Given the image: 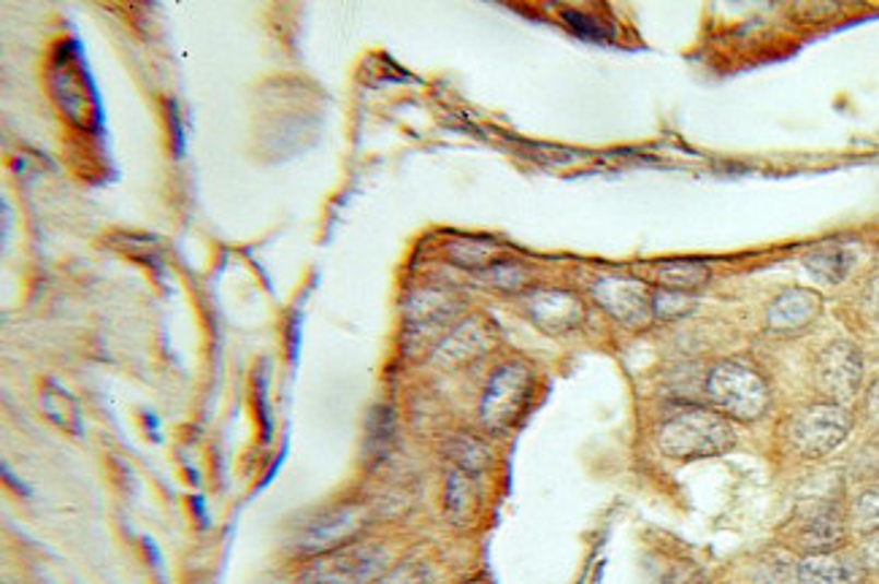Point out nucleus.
I'll list each match as a JSON object with an SVG mask.
<instances>
[{
    "instance_id": "obj_24",
    "label": "nucleus",
    "mask_w": 879,
    "mask_h": 584,
    "mask_svg": "<svg viewBox=\"0 0 879 584\" xmlns=\"http://www.w3.org/2000/svg\"><path fill=\"white\" fill-rule=\"evenodd\" d=\"M866 309H869L871 320L879 325V274L871 279L869 290H866Z\"/></svg>"
},
{
    "instance_id": "obj_22",
    "label": "nucleus",
    "mask_w": 879,
    "mask_h": 584,
    "mask_svg": "<svg viewBox=\"0 0 879 584\" xmlns=\"http://www.w3.org/2000/svg\"><path fill=\"white\" fill-rule=\"evenodd\" d=\"M377 584H430V571L423 563H404L384 574Z\"/></svg>"
},
{
    "instance_id": "obj_21",
    "label": "nucleus",
    "mask_w": 879,
    "mask_h": 584,
    "mask_svg": "<svg viewBox=\"0 0 879 584\" xmlns=\"http://www.w3.org/2000/svg\"><path fill=\"white\" fill-rule=\"evenodd\" d=\"M490 279L492 285L501 287V290H523L527 274L525 269H520V265L514 263H498L490 269Z\"/></svg>"
},
{
    "instance_id": "obj_5",
    "label": "nucleus",
    "mask_w": 879,
    "mask_h": 584,
    "mask_svg": "<svg viewBox=\"0 0 879 584\" xmlns=\"http://www.w3.org/2000/svg\"><path fill=\"white\" fill-rule=\"evenodd\" d=\"M850 430H853V414L847 412V406L825 401V404H815L798 412L791 419L787 436L801 455L822 457L842 446Z\"/></svg>"
},
{
    "instance_id": "obj_11",
    "label": "nucleus",
    "mask_w": 879,
    "mask_h": 584,
    "mask_svg": "<svg viewBox=\"0 0 879 584\" xmlns=\"http://www.w3.org/2000/svg\"><path fill=\"white\" fill-rule=\"evenodd\" d=\"M798 584H860L864 569L836 552L807 555L796 569Z\"/></svg>"
},
{
    "instance_id": "obj_13",
    "label": "nucleus",
    "mask_w": 879,
    "mask_h": 584,
    "mask_svg": "<svg viewBox=\"0 0 879 584\" xmlns=\"http://www.w3.org/2000/svg\"><path fill=\"white\" fill-rule=\"evenodd\" d=\"M360 525H363L360 509L342 506V509H336L333 514H328V517H322L320 523L311 527L309 536H306V547H317V549H322V552L344 547V544H349L352 538H355V533L360 531Z\"/></svg>"
},
{
    "instance_id": "obj_3",
    "label": "nucleus",
    "mask_w": 879,
    "mask_h": 584,
    "mask_svg": "<svg viewBox=\"0 0 879 584\" xmlns=\"http://www.w3.org/2000/svg\"><path fill=\"white\" fill-rule=\"evenodd\" d=\"M384 569L388 552L379 544L349 541L322 552L304 574V584H373L382 580Z\"/></svg>"
},
{
    "instance_id": "obj_20",
    "label": "nucleus",
    "mask_w": 879,
    "mask_h": 584,
    "mask_svg": "<svg viewBox=\"0 0 879 584\" xmlns=\"http://www.w3.org/2000/svg\"><path fill=\"white\" fill-rule=\"evenodd\" d=\"M853 520L855 525L864 527V531H875V527H879V487L860 492V496L855 498Z\"/></svg>"
},
{
    "instance_id": "obj_12",
    "label": "nucleus",
    "mask_w": 879,
    "mask_h": 584,
    "mask_svg": "<svg viewBox=\"0 0 879 584\" xmlns=\"http://www.w3.org/2000/svg\"><path fill=\"white\" fill-rule=\"evenodd\" d=\"M844 536H847V525H844L842 514L831 506H822L804 520L801 531H798V544L809 555H822L833 552L844 541Z\"/></svg>"
},
{
    "instance_id": "obj_26",
    "label": "nucleus",
    "mask_w": 879,
    "mask_h": 584,
    "mask_svg": "<svg viewBox=\"0 0 879 584\" xmlns=\"http://www.w3.org/2000/svg\"><path fill=\"white\" fill-rule=\"evenodd\" d=\"M466 584H492V580L487 574H479V576H474V580H468Z\"/></svg>"
},
{
    "instance_id": "obj_1",
    "label": "nucleus",
    "mask_w": 879,
    "mask_h": 584,
    "mask_svg": "<svg viewBox=\"0 0 879 584\" xmlns=\"http://www.w3.org/2000/svg\"><path fill=\"white\" fill-rule=\"evenodd\" d=\"M657 446L674 461H706L736 446L734 422L720 412L688 406L672 414L657 430Z\"/></svg>"
},
{
    "instance_id": "obj_14",
    "label": "nucleus",
    "mask_w": 879,
    "mask_h": 584,
    "mask_svg": "<svg viewBox=\"0 0 879 584\" xmlns=\"http://www.w3.org/2000/svg\"><path fill=\"white\" fill-rule=\"evenodd\" d=\"M804 265L828 285H839L853 269V252L844 243L828 241L804 254Z\"/></svg>"
},
{
    "instance_id": "obj_16",
    "label": "nucleus",
    "mask_w": 879,
    "mask_h": 584,
    "mask_svg": "<svg viewBox=\"0 0 879 584\" xmlns=\"http://www.w3.org/2000/svg\"><path fill=\"white\" fill-rule=\"evenodd\" d=\"M476 498H479L476 476L463 468L452 470L450 481H447V514L452 517V523H468L474 517Z\"/></svg>"
},
{
    "instance_id": "obj_18",
    "label": "nucleus",
    "mask_w": 879,
    "mask_h": 584,
    "mask_svg": "<svg viewBox=\"0 0 879 584\" xmlns=\"http://www.w3.org/2000/svg\"><path fill=\"white\" fill-rule=\"evenodd\" d=\"M652 306H655V320H679L696 309V295L657 287L652 290Z\"/></svg>"
},
{
    "instance_id": "obj_15",
    "label": "nucleus",
    "mask_w": 879,
    "mask_h": 584,
    "mask_svg": "<svg viewBox=\"0 0 879 584\" xmlns=\"http://www.w3.org/2000/svg\"><path fill=\"white\" fill-rule=\"evenodd\" d=\"M709 279H712V271L701 260H666L657 265V287H666V290L696 295Z\"/></svg>"
},
{
    "instance_id": "obj_17",
    "label": "nucleus",
    "mask_w": 879,
    "mask_h": 584,
    "mask_svg": "<svg viewBox=\"0 0 879 584\" xmlns=\"http://www.w3.org/2000/svg\"><path fill=\"white\" fill-rule=\"evenodd\" d=\"M412 320L417 325H439V322L450 320L455 314V300H450L441 293H423L419 298L412 300Z\"/></svg>"
},
{
    "instance_id": "obj_23",
    "label": "nucleus",
    "mask_w": 879,
    "mask_h": 584,
    "mask_svg": "<svg viewBox=\"0 0 879 584\" xmlns=\"http://www.w3.org/2000/svg\"><path fill=\"white\" fill-rule=\"evenodd\" d=\"M864 560L871 565V569L879 571V527H875V531H869V536H866Z\"/></svg>"
},
{
    "instance_id": "obj_7",
    "label": "nucleus",
    "mask_w": 879,
    "mask_h": 584,
    "mask_svg": "<svg viewBox=\"0 0 879 584\" xmlns=\"http://www.w3.org/2000/svg\"><path fill=\"white\" fill-rule=\"evenodd\" d=\"M815 382L831 404L855 398L864 382V355L850 342H836L822 349L815 366Z\"/></svg>"
},
{
    "instance_id": "obj_19",
    "label": "nucleus",
    "mask_w": 879,
    "mask_h": 584,
    "mask_svg": "<svg viewBox=\"0 0 879 584\" xmlns=\"http://www.w3.org/2000/svg\"><path fill=\"white\" fill-rule=\"evenodd\" d=\"M450 254L455 263L468 265V269H485V265H490L492 247L482 241H458L450 247Z\"/></svg>"
},
{
    "instance_id": "obj_25",
    "label": "nucleus",
    "mask_w": 879,
    "mask_h": 584,
    "mask_svg": "<svg viewBox=\"0 0 879 584\" xmlns=\"http://www.w3.org/2000/svg\"><path fill=\"white\" fill-rule=\"evenodd\" d=\"M866 409H869V417L879 425V377L871 382L869 395H866Z\"/></svg>"
},
{
    "instance_id": "obj_4",
    "label": "nucleus",
    "mask_w": 879,
    "mask_h": 584,
    "mask_svg": "<svg viewBox=\"0 0 879 584\" xmlns=\"http://www.w3.org/2000/svg\"><path fill=\"white\" fill-rule=\"evenodd\" d=\"M533 371L525 362H507L492 373L482 398V422L492 433L514 428L533 398Z\"/></svg>"
},
{
    "instance_id": "obj_8",
    "label": "nucleus",
    "mask_w": 879,
    "mask_h": 584,
    "mask_svg": "<svg viewBox=\"0 0 879 584\" xmlns=\"http://www.w3.org/2000/svg\"><path fill=\"white\" fill-rule=\"evenodd\" d=\"M527 314L542 331L566 333L574 331L585 320V306L574 293L566 290H533L525 298Z\"/></svg>"
},
{
    "instance_id": "obj_10",
    "label": "nucleus",
    "mask_w": 879,
    "mask_h": 584,
    "mask_svg": "<svg viewBox=\"0 0 879 584\" xmlns=\"http://www.w3.org/2000/svg\"><path fill=\"white\" fill-rule=\"evenodd\" d=\"M490 344H492L490 327H487L482 320H468L463 322L461 327H455V331L441 342L433 360L447 368L463 366V362H471L476 360V357L485 355V351L490 349Z\"/></svg>"
},
{
    "instance_id": "obj_6",
    "label": "nucleus",
    "mask_w": 879,
    "mask_h": 584,
    "mask_svg": "<svg viewBox=\"0 0 879 584\" xmlns=\"http://www.w3.org/2000/svg\"><path fill=\"white\" fill-rule=\"evenodd\" d=\"M593 298L620 325L644 327L655 320L652 290L633 276H604L593 285Z\"/></svg>"
},
{
    "instance_id": "obj_9",
    "label": "nucleus",
    "mask_w": 879,
    "mask_h": 584,
    "mask_svg": "<svg viewBox=\"0 0 879 584\" xmlns=\"http://www.w3.org/2000/svg\"><path fill=\"white\" fill-rule=\"evenodd\" d=\"M822 311L820 293L809 290V287H791V290L780 293L771 300L769 311H765V325L774 333H798L807 331Z\"/></svg>"
},
{
    "instance_id": "obj_2",
    "label": "nucleus",
    "mask_w": 879,
    "mask_h": 584,
    "mask_svg": "<svg viewBox=\"0 0 879 584\" xmlns=\"http://www.w3.org/2000/svg\"><path fill=\"white\" fill-rule=\"evenodd\" d=\"M706 395L714 412L736 422L761 419L771 404L769 384L752 366L739 360H720L706 377Z\"/></svg>"
}]
</instances>
